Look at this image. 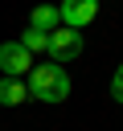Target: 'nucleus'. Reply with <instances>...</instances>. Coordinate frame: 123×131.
<instances>
[{
  "label": "nucleus",
  "instance_id": "f257e3e1",
  "mask_svg": "<svg viewBox=\"0 0 123 131\" xmlns=\"http://www.w3.org/2000/svg\"><path fill=\"white\" fill-rule=\"evenodd\" d=\"M25 86H29V98H41V102H66L70 98V74L66 66L57 61H33V70L25 74Z\"/></svg>",
  "mask_w": 123,
  "mask_h": 131
},
{
  "label": "nucleus",
  "instance_id": "f03ea898",
  "mask_svg": "<svg viewBox=\"0 0 123 131\" xmlns=\"http://www.w3.org/2000/svg\"><path fill=\"white\" fill-rule=\"evenodd\" d=\"M45 53H49V61H57V66L78 61V57H82V33H78V29H61V25H57V29L49 33V49H45Z\"/></svg>",
  "mask_w": 123,
  "mask_h": 131
},
{
  "label": "nucleus",
  "instance_id": "7ed1b4c3",
  "mask_svg": "<svg viewBox=\"0 0 123 131\" xmlns=\"http://www.w3.org/2000/svg\"><path fill=\"white\" fill-rule=\"evenodd\" d=\"M94 16H98V0H61V4H57L61 29H78V33H82Z\"/></svg>",
  "mask_w": 123,
  "mask_h": 131
},
{
  "label": "nucleus",
  "instance_id": "20e7f679",
  "mask_svg": "<svg viewBox=\"0 0 123 131\" xmlns=\"http://www.w3.org/2000/svg\"><path fill=\"white\" fill-rule=\"evenodd\" d=\"M29 70H33V53L20 41H4L0 45V74L4 78H25Z\"/></svg>",
  "mask_w": 123,
  "mask_h": 131
},
{
  "label": "nucleus",
  "instance_id": "39448f33",
  "mask_svg": "<svg viewBox=\"0 0 123 131\" xmlns=\"http://www.w3.org/2000/svg\"><path fill=\"white\" fill-rule=\"evenodd\" d=\"M61 20H57V4H37L33 12H29V29H37V33H53Z\"/></svg>",
  "mask_w": 123,
  "mask_h": 131
},
{
  "label": "nucleus",
  "instance_id": "423d86ee",
  "mask_svg": "<svg viewBox=\"0 0 123 131\" xmlns=\"http://www.w3.org/2000/svg\"><path fill=\"white\" fill-rule=\"evenodd\" d=\"M29 98L25 78H0V106H20Z\"/></svg>",
  "mask_w": 123,
  "mask_h": 131
},
{
  "label": "nucleus",
  "instance_id": "0eeeda50",
  "mask_svg": "<svg viewBox=\"0 0 123 131\" xmlns=\"http://www.w3.org/2000/svg\"><path fill=\"white\" fill-rule=\"evenodd\" d=\"M16 41H20L29 53H45V49H49V33H37V29H25Z\"/></svg>",
  "mask_w": 123,
  "mask_h": 131
},
{
  "label": "nucleus",
  "instance_id": "6e6552de",
  "mask_svg": "<svg viewBox=\"0 0 123 131\" xmlns=\"http://www.w3.org/2000/svg\"><path fill=\"white\" fill-rule=\"evenodd\" d=\"M111 94H115V102H123V61H119V70L111 78Z\"/></svg>",
  "mask_w": 123,
  "mask_h": 131
}]
</instances>
